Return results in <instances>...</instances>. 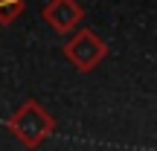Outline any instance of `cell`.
I'll return each mask as SVG.
<instances>
[]
</instances>
